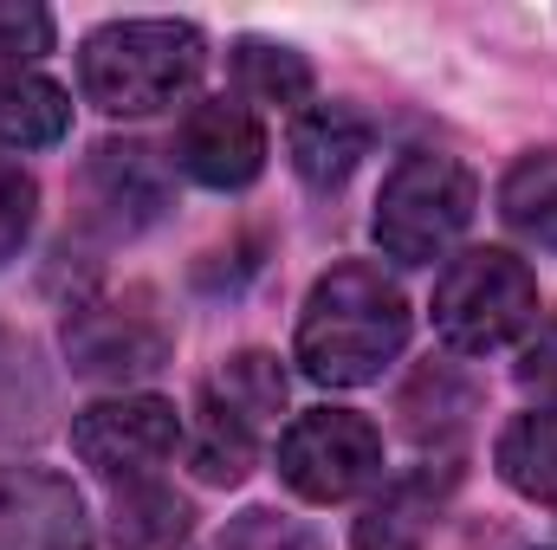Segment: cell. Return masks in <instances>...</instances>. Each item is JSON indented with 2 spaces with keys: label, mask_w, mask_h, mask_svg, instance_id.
Segmentation results:
<instances>
[{
  "label": "cell",
  "mask_w": 557,
  "mask_h": 550,
  "mask_svg": "<svg viewBox=\"0 0 557 550\" xmlns=\"http://www.w3.org/2000/svg\"><path fill=\"white\" fill-rule=\"evenodd\" d=\"M403 343H409V298L383 266L350 260L311 285L298 317V363L311 383L324 389L376 383L403 357Z\"/></svg>",
  "instance_id": "1"
},
{
  "label": "cell",
  "mask_w": 557,
  "mask_h": 550,
  "mask_svg": "<svg viewBox=\"0 0 557 550\" xmlns=\"http://www.w3.org/2000/svg\"><path fill=\"white\" fill-rule=\"evenodd\" d=\"M208 46L188 20H111L85 39L78 78L85 98L111 117H149L195 91Z\"/></svg>",
  "instance_id": "2"
},
{
  "label": "cell",
  "mask_w": 557,
  "mask_h": 550,
  "mask_svg": "<svg viewBox=\"0 0 557 550\" xmlns=\"http://www.w3.org/2000/svg\"><path fill=\"white\" fill-rule=\"evenodd\" d=\"M473 221V175L454 155L416 149L389 168L376 201V240L403 266H434Z\"/></svg>",
  "instance_id": "3"
},
{
  "label": "cell",
  "mask_w": 557,
  "mask_h": 550,
  "mask_svg": "<svg viewBox=\"0 0 557 550\" xmlns=\"http://www.w3.org/2000/svg\"><path fill=\"white\" fill-rule=\"evenodd\" d=\"M532 317H539V278L499 247L460 253L434 285V330L467 357L512 343Z\"/></svg>",
  "instance_id": "4"
},
{
  "label": "cell",
  "mask_w": 557,
  "mask_h": 550,
  "mask_svg": "<svg viewBox=\"0 0 557 550\" xmlns=\"http://www.w3.org/2000/svg\"><path fill=\"white\" fill-rule=\"evenodd\" d=\"M278 479L311 505H337L370 479H383V434L350 409L298 414L278 440Z\"/></svg>",
  "instance_id": "5"
},
{
  "label": "cell",
  "mask_w": 557,
  "mask_h": 550,
  "mask_svg": "<svg viewBox=\"0 0 557 550\" xmlns=\"http://www.w3.org/2000/svg\"><path fill=\"white\" fill-rule=\"evenodd\" d=\"M169 317L156 311L149 291H111V298H85L65 317V357L78 376L98 383H137L149 370L169 363Z\"/></svg>",
  "instance_id": "6"
},
{
  "label": "cell",
  "mask_w": 557,
  "mask_h": 550,
  "mask_svg": "<svg viewBox=\"0 0 557 550\" xmlns=\"http://www.w3.org/2000/svg\"><path fill=\"white\" fill-rule=\"evenodd\" d=\"M182 421L162 396H111L72 421V447L91 473H104L111 486H137L156 479V466L175 453Z\"/></svg>",
  "instance_id": "7"
},
{
  "label": "cell",
  "mask_w": 557,
  "mask_h": 550,
  "mask_svg": "<svg viewBox=\"0 0 557 550\" xmlns=\"http://www.w3.org/2000/svg\"><path fill=\"white\" fill-rule=\"evenodd\" d=\"M78 188H85V221L104 227L111 240H131L169 214V168L149 142H98Z\"/></svg>",
  "instance_id": "8"
},
{
  "label": "cell",
  "mask_w": 557,
  "mask_h": 550,
  "mask_svg": "<svg viewBox=\"0 0 557 550\" xmlns=\"http://www.w3.org/2000/svg\"><path fill=\"white\" fill-rule=\"evenodd\" d=\"M175 168L201 188H247L267 168V130L240 98H201L175 130Z\"/></svg>",
  "instance_id": "9"
},
{
  "label": "cell",
  "mask_w": 557,
  "mask_h": 550,
  "mask_svg": "<svg viewBox=\"0 0 557 550\" xmlns=\"http://www.w3.org/2000/svg\"><path fill=\"white\" fill-rule=\"evenodd\" d=\"M0 550H91L78 486L46 466H0Z\"/></svg>",
  "instance_id": "10"
},
{
  "label": "cell",
  "mask_w": 557,
  "mask_h": 550,
  "mask_svg": "<svg viewBox=\"0 0 557 550\" xmlns=\"http://www.w3.org/2000/svg\"><path fill=\"white\" fill-rule=\"evenodd\" d=\"M454 492V466H416L409 479H396L363 518H357V550H421L441 499Z\"/></svg>",
  "instance_id": "11"
},
{
  "label": "cell",
  "mask_w": 557,
  "mask_h": 550,
  "mask_svg": "<svg viewBox=\"0 0 557 550\" xmlns=\"http://www.w3.org/2000/svg\"><path fill=\"white\" fill-rule=\"evenodd\" d=\"M363 155H370V124L350 104H311L292 130V168L311 188H344Z\"/></svg>",
  "instance_id": "12"
},
{
  "label": "cell",
  "mask_w": 557,
  "mask_h": 550,
  "mask_svg": "<svg viewBox=\"0 0 557 550\" xmlns=\"http://www.w3.org/2000/svg\"><path fill=\"white\" fill-rule=\"evenodd\" d=\"M188 532H195V505L175 486H162V479L124 486L117 505H111V538H117V550H182Z\"/></svg>",
  "instance_id": "13"
},
{
  "label": "cell",
  "mask_w": 557,
  "mask_h": 550,
  "mask_svg": "<svg viewBox=\"0 0 557 550\" xmlns=\"http://www.w3.org/2000/svg\"><path fill=\"white\" fill-rule=\"evenodd\" d=\"M72 104L52 78L39 72H7L0 78V149H46L65 137Z\"/></svg>",
  "instance_id": "14"
},
{
  "label": "cell",
  "mask_w": 557,
  "mask_h": 550,
  "mask_svg": "<svg viewBox=\"0 0 557 550\" xmlns=\"http://www.w3.org/2000/svg\"><path fill=\"white\" fill-rule=\"evenodd\" d=\"M499 214L512 234H525L532 247L557 253V149H532L506 168L499 182Z\"/></svg>",
  "instance_id": "15"
},
{
  "label": "cell",
  "mask_w": 557,
  "mask_h": 550,
  "mask_svg": "<svg viewBox=\"0 0 557 550\" xmlns=\"http://www.w3.org/2000/svg\"><path fill=\"white\" fill-rule=\"evenodd\" d=\"M201 396H214L227 414H240L253 434H267L278 414H285V370H278V357H267V350H240V357H227L208 376Z\"/></svg>",
  "instance_id": "16"
},
{
  "label": "cell",
  "mask_w": 557,
  "mask_h": 550,
  "mask_svg": "<svg viewBox=\"0 0 557 550\" xmlns=\"http://www.w3.org/2000/svg\"><path fill=\"white\" fill-rule=\"evenodd\" d=\"M499 473H506L512 492L557 505V409L519 414L499 434Z\"/></svg>",
  "instance_id": "17"
},
{
  "label": "cell",
  "mask_w": 557,
  "mask_h": 550,
  "mask_svg": "<svg viewBox=\"0 0 557 550\" xmlns=\"http://www.w3.org/2000/svg\"><path fill=\"white\" fill-rule=\"evenodd\" d=\"M253 453H260V434H253L240 414H227L214 396H201V409H195V440H188L195 473L214 479V486H234V479H247Z\"/></svg>",
  "instance_id": "18"
},
{
  "label": "cell",
  "mask_w": 557,
  "mask_h": 550,
  "mask_svg": "<svg viewBox=\"0 0 557 550\" xmlns=\"http://www.w3.org/2000/svg\"><path fill=\"white\" fill-rule=\"evenodd\" d=\"M234 78H240V91L260 98V104H298V98H311V65H305V52L273 46V39H240V46H234Z\"/></svg>",
  "instance_id": "19"
},
{
  "label": "cell",
  "mask_w": 557,
  "mask_h": 550,
  "mask_svg": "<svg viewBox=\"0 0 557 550\" xmlns=\"http://www.w3.org/2000/svg\"><path fill=\"white\" fill-rule=\"evenodd\" d=\"M403 414H409V434H416V440H447V434L467 427L473 389H467L460 376H447V370H421L416 389L403 396Z\"/></svg>",
  "instance_id": "20"
},
{
  "label": "cell",
  "mask_w": 557,
  "mask_h": 550,
  "mask_svg": "<svg viewBox=\"0 0 557 550\" xmlns=\"http://www.w3.org/2000/svg\"><path fill=\"white\" fill-rule=\"evenodd\" d=\"M39 402H46V389H39V376H33V350L0 330V434L33 427V421H39Z\"/></svg>",
  "instance_id": "21"
},
{
  "label": "cell",
  "mask_w": 557,
  "mask_h": 550,
  "mask_svg": "<svg viewBox=\"0 0 557 550\" xmlns=\"http://www.w3.org/2000/svg\"><path fill=\"white\" fill-rule=\"evenodd\" d=\"M208 550H324L298 518H278V512H240Z\"/></svg>",
  "instance_id": "22"
},
{
  "label": "cell",
  "mask_w": 557,
  "mask_h": 550,
  "mask_svg": "<svg viewBox=\"0 0 557 550\" xmlns=\"http://www.w3.org/2000/svg\"><path fill=\"white\" fill-rule=\"evenodd\" d=\"M33 208H39L33 175H26L20 162H7V155H0V266L26 247V234H33Z\"/></svg>",
  "instance_id": "23"
},
{
  "label": "cell",
  "mask_w": 557,
  "mask_h": 550,
  "mask_svg": "<svg viewBox=\"0 0 557 550\" xmlns=\"http://www.w3.org/2000/svg\"><path fill=\"white\" fill-rule=\"evenodd\" d=\"M39 52H52V13H46V7H13V0H0V65H7V59L26 65V59H39Z\"/></svg>",
  "instance_id": "24"
},
{
  "label": "cell",
  "mask_w": 557,
  "mask_h": 550,
  "mask_svg": "<svg viewBox=\"0 0 557 550\" xmlns=\"http://www.w3.org/2000/svg\"><path fill=\"white\" fill-rule=\"evenodd\" d=\"M519 383H525L532 396H557V317H545L539 337L519 350Z\"/></svg>",
  "instance_id": "25"
}]
</instances>
